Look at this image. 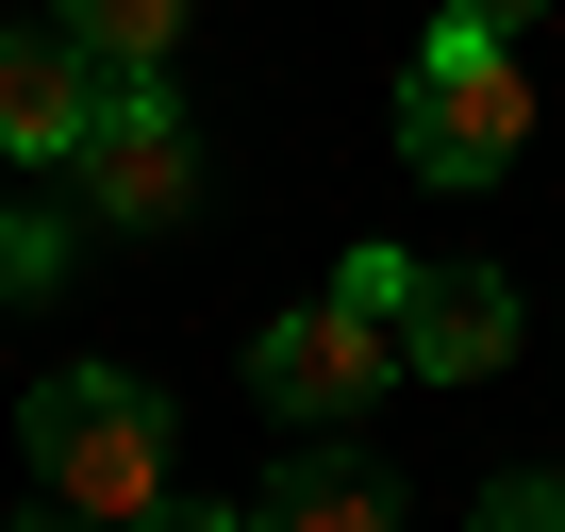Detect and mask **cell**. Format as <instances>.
<instances>
[{"label": "cell", "mask_w": 565, "mask_h": 532, "mask_svg": "<svg viewBox=\"0 0 565 532\" xmlns=\"http://www.w3.org/2000/svg\"><path fill=\"white\" fill-rule=\"evenodd\" d=\"M34 482H51L67 515L134 532V515L167 499V400H150L134 366H51V383H34Z\"/></svg>", "instance_id": "6da1fadb"}, {"label": "cell", "mask_w": 565, "mask_h": 532, "mask_svg": "<svg viewBox=\"0 0 565 532\" xmlns=\"http://www.w3.org/2000/svg\"><path fill=\"white\" fill-rule=\"evenodd\" d=\"M532 150V67H515V34H433L416 67H399V167H433V183H499Z\"/></svg>", "instance_id": "7a4b0ae2"}, {"label": "cell", "mask_w": 565, "mask_h": 532, "mask_svg": "<svg viewBox=\"0 0 565 532\" xmlns=\"http://www.w3.org/2000/svg\"><path fill=\"white\" fill-rule=\"evenodd\" d=\"M67 183H84V216H100V233H167V216L200 200V134H183V100H167V67H134V84H100V117H84V150H67Z\"/></svg>", "instance_id": "3957f363"}, {"label": "cell", "mask_w": 565, "mask_h": 532, "mask_svg": "<svg viewBox=\"0 0 565 532\" xmlns=\"http://www.w3.org/2000/svg\"><path fill=\"white\" fill-rule=\"evenodd\" d=\"M383 383H399V333L366 300H300V317L249 333V400L266 416H383Z\"/></svg>", "instance_id": "277c9868"}, {"label": "cell", "mask_w": 565, "mask_h": 532, "mask_svg": "<svg viewBox=\"0 0 565 532\" xmlns=\"http://www.w3.org/2000/svg\"><path fill=\"white\" fill-rule=\"evenodd\" d=\"M399 366H416V383H482V366H515V284H499V266H416V300H399Z\"/></svg>", "instance_id": "5b68a950"}, {"label": "cell", "mask_w": 565, "mask_h": 532, "mask_svg": "<svg viewBox=\"0 0 565 532\" xmlns=\"http://www.w3.org/2000/svg\"><path fill=\"white\" fill-rule=\"evenodd\" d=\"M84 117H100V67H84L51 18H34V34H0V150H18V167H67Z\"/></svg>", "instance_id": "8992f818"}, {"label": "cell", "mask_w": 565, "mask_h": 532, "mask_svg": "<svg viewBox=\"0 0 565 532\" xmlns=\"http://www.w3.org/2000/svg\"><path fill=\"white\" fill-rule=\"evenodd\" d=\"M266 532H399V482L350 449V433H317V449H282V482L249 499Z\"/></svg>", "instance_id": "52a82bcc"}, {"label": "cell", "mask_w": 565, "mask_h": 532, "mask_svg": "<svg viewBox=\"0 0 565 532\" xmlns=\"http://www.w3.org/2000/svg\"><path fill=\"white\" fill-rule=\"evenodd\" d=\"M183 18H200V0H51V34L100 67V84H134V67H167L183 51Z\"/></svg>", "instance_id": "ba28073f"}, {"label": "cell", "mask_w": 565, "mask_h": 532, "mask_svg": "<svg viewBox=\"0 0 565 532\" xmlns=\"http://www.w3.org/2000/svg\"><path fill=\"white\" fill-rule=\"evenodd\" d=\"M67 284V233L51 216H0V300H51Z\"/></svg>", "instance_id": "9c48e42d"}, {"label": "cell", "mask_w": 565, "mask_h": 532, "mask_svg": "<svg viewBox=\"0 0 565 532\" xmlns=\"http://www.w3.org/2000/svg\"><path fill=\"white\" fill-rule=\"evenodd\" d=\"M482 532H565V482H548V466H499V482H482Z\"/></svg>", "instance_id": "30bf717a"}, {"label": "cell", "mask_w": 565, "mask_h": 532, "mask_svg": "<svg viewBox=\"0 0 565 532\" xmlns=\"http://www.w3.org/2000/svg\"><path fill=\"white\" fill-rule=\"evenodd\" d=\"M333 300H366V317L399 333V300H416V249H350V266H333Z\"/></svg>", "instance_id": "8fae6325"}, {"label": "cell", "mask_w": 565, "mask_h": 532, "mask_svg": "<svg viewBox=\"0 0 565 532\" xmlns=\"http://www.w3.org/2000/svg\"><path fill=\"white\" fill-rule=\"evenodd\" d=\"M134 532H266V515H249V499H150Z\"/></svg>", "instance_id": "7c38bea8"}, {"label": "cell", "mask_w": 565, "mask_h": 532, "mask_svg": "<svg viewBox=\"0 0 565 532\" xmlns=\"http://www.w3.org/2000/svg\"><path fill=\"white\" fill-rule=\"evenodd\" d=\"M449 18H466V34H532V18H548V0H449Z\"/></svg>", "instance_id": "4fadbf2b"}, {"label": "cell", "mask_w": 565, "mask_h": 532, "mask_svg": "<svg viewBox=\"0 0 565 532\" xmlns=\"http://www.w3.org/2000/svg\"><path fill=\"white\" fill-rule=\"evenodd\" d=\"M18 532H100V515H67V499H34V515H18Z\"/></svg>", "instance_id": "5bb4252c"}]
</instances>
